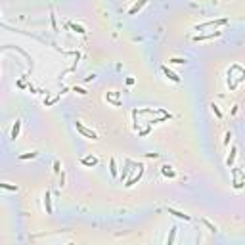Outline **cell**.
<instances>
[{"label":"cell","mask_w":245,"mask_h":245,"mask_svg":"<svg viewBox=\"0 0 245 245\" xmlns=\"http://www.w3.org/2000/svg\"><path fill=\"white\" fill-rule=\"evenodd\" d=\"M75 127H77V130L81 132V134H84L86 138H92V140H98V136H96V132H92V130H88L86 127H82V122H75Z\"/></svg>","instance_id":"7a4b0ae2"},{"label":"cell","mask_w":245,"mask_h":245,"mask_svg":"<svg viewBox=\"0 0 245 245\" xmlns=\"http://www.w3.org/2000/svg\"><path fill=\"white\" fill-rule=\"evenodd\" d=\"M71 29H73V31H77V33H81V35H84V33H86L81 25H75V23H71Z\"/></svg>","instance_id":"9a60e30c"},{"label":"cell","mask_w":245,"mask_h":245,"mask_svg":"<svg viewBox=\"0 0 245 245\" xmlns=\"http://www.w3.org/2000/svg\"><path fill=\"white\" fill-rule=\"evenodd\" d=\"M163 73H165V77H169L171 81H174V82H180V77H178V75H174L172 71H169V67H163Z\"/></svg>","instance_id":"8992f818"},{"label":"cell","mask_w":245,"mask_h":245,"mask_svg":"<svg viewBox=\"0 0 245 245\" xmlns=\"http://www.w3.org/2000/svg\"><path fill=\"white\" fill-rule=\"evenodd\" d=\"M169 215H174V216H178V218H184V220H192V216H190V215L178 213V211H174V209H169Z\"/></svg>","instance_id":"9c48e42d"},{"label":"cell","mask_w":245,"mask_h":245,"mask_svg":"<svg viewBox=\"0 0 245 245\" xmlns=\"http://www.w3.org/2000/svg\"><path fill=\"white\" fill-rule=\"evenodd\" d=\"M146 4H148V0H140V2H136L134 6L130 8V12H128V14H130V16H134V14L138 12V10H140V8H142V6H146Z\"/></svg>","instance_id":"52a82bcc"},{"label":"cell","mask_w":245,"mask_h":245,"mask_svg":"<svg viewBox=\"0 0 245 245\" xmlns=\"http://www.w3.org/2000/svg\"><path fill=\"white\" fill-rule=\"evenodd\" d=\"M44 207H46V213L48 215H52V199H50V192H46V194H44Z\"/></svg>","instance_id":"3957f363"},{"label":"cell","mask_w":245,"mask_h":245,"mask_svg":"<svg viewBox=\"0 0 245 245\" xmlns=\"http://www.w3.org/2000/svg\"><path fill=\"white\" fill-rule=\"evenodd\" d=\"M19 130H21V121H16V125H14V128H12V138H14V140L19 136Z\"/></svg>","instance_id":"30bf717a"},{"label":"cell","mask_w":245,"mask_h":245,"mask_svg":"<svg viewBox=\"0 0 245 245\" xmlns=\"http://www.w3.org/2000/svg\"><path fill=\"white\" fill-rule=\"evenodd\" d=\"M236 153H238V149H236V148H232V151H230V157L226 159V165H228V167H232V165H234V159H236Z\"/></svg>","instance_id":"8fae6325"},{"label":"cell","mask_w":245,"mask_h":245,"mask_svg":"<svg viewBox=\"0 0 245 245\" xmlns=\"http://www.w3.org/2000/svg\"><path fill=\"white\" fill-rule=\"evenodd\" d=\"M37 151H33V153H23V155H19V159H33V157H37Z\"/></svg>","instance_id":"5bb4252c"},{"label":"cell","mask_w":245,"mask_h":245,"mask_svg":"<svg viewBox=\"0 0 245 245\" xmlns=\"http://www.w3.org/2000/svg\"><path fill=\"white\" fill-rule=\"evenodd\" d=\"M174 236H176V228L171 230V236H169V239H167V243H172L174 241Z\"/></svg>","instance_id":"2e32d148"},{"label":"cell","mask_w":245,"mask_h":245,"mask_svg":"<svg viewBox=\"0 0 245 245\" xmlns=\"http://www.w3.org/2000/svg\"><path fill=\"white\" fill-rule=\"evenodd\" d=\"M213 37H220V31L211 33V35H199V37H195L194 40H195V42H199V40H207V38H213Z\"/></svg>","instance_id":"ba28073f"},{"label":"cell","mask_w":245,"mask_h":245,"mask_svg":"<svg viewBox=\"0 0 245 245\" xmlns=\"http://www.w3.org/2000/svg\"><path fill=\"white\" fill-rule=\"evenodd\" d=\"M230 140H232V134H230V132H226V140H224V144H226V146L230 144Z\"/></svg>","instance_id":"ffe728a7"},{"label":"cell","mask_w":245,"mask_h":245,"mask_svg":"<svg viewBox=\"0 0 245 245\" xmlns=\"http://www.w3.org/2000/svg\"><path fill=\"white\" fill-rule=\"evenodd\" d=\"M161 172H163V176H169V178H174L176 176V172L172 171V167H169V165H163L161 167Z\"/></svg>","instance_id":"277c9868"},{"label":"cell","mask_w":245,"mask_h":245,"mask_svg":"<svg viewBox=\"0 0 245 245\" xmlns=\"http://www.w3.org/2000/svg\"><path fill=\"white\" fill-rule=\"evenodd\" d=\"M54 171H56V172H60V161H56V163H54Z\"/></svg>","instance_id":"44dd1931"},{"label":"cell","mask_w":245,"mask_h":245,"mask_svg":"<svg viewBox=\"0 0 245 245\" xmlns=\"http://www.w3.org/2000/svg\"><path fill=\"white\" fill-rule=\"evenodd\" d=\"M142 174H144V167H140V171H138V174H136V176H132V178H130V180L127 182V186H128V188H130V186H134V184H136V182L140 180V178H142Z\"/></svg>","instance_id":"5b68a950"},{"label":"cell","mask_w":245,"mask_h":245,"mask_svg":"<svg viewBox=\"0 0 245 245\" xmlns=\"http://www.w3.org/2000/svg\"><path fill=\"white\" fill-rule=\"evenodd\" d=\"M169 63H184V60H180V58H172V60H169Z\"/></svg>","instance_id":"d6986e66"},{"label":"cell","mask_w":245,"mask_h":245,"mask_svg":"<svg viewBox=\"0 0 245 245\" xmlns=\"http://www.w3.org/2000/svg\"><path fill=\"white\" fill-rule=\"evenodd\" d=\"M205 224H207V226H209V230H211V232H215V230H216V228H215V226H213V224H211V222H207V220H205Z\"/></svg>","instance_id":"7402d4cb"},{"label":"cell","mask_w":245,"mask_h":245,"mask_svg":"<svg viewBox=\"0 0 245 245\" xmlns=\"http://www.w3.org/2000/svg\"><path fill=\"white\" fill-rule=\"evenodd\" d=\"M0 188H4V190H14V192L17 190L16 186H10V184H0Z\"/></svg>","instance_id":"ac0fdd59"},{"label":"cell","mask_w":245,"mask_h":245,"mask_svg":"<svg viewBox=\"0 0 245 245\" xmlns=\"http://www.w3.org/2000/svg\"><path fill=\"white\" fill-rule=\"evenodd\" d=\"M81 163H82V165H96L98 159H96V157H86V159H82Z\"/></svg>","instance_id":"4fadbf2b"},{"label":"cell","mask_w":245,"mask_h":245,"mask_svg":"<svg viewBox=\"0 0 245 245\" xmlns=\"http://www.w3.org/2000/svg\"><path fill=\"white\" fill-rule=\"evenodd\" d=\"M228 21L226 19H216V21H207V23H201V25H197L195 27V31H203V29H207V27H218V25H226Z\"/></svg>","instance_id":"6da1fadb"},{"label":"cell","mask_w":245,"mask_h":245,"mask_svg":"<svg viewBox=\"0 0 245 245\" xmlns=\"http://www.w3.org/2000/svg\"><path fill=\"white\" fill-rule=\"evenodd\" d=\"M211 107H213V111H215V115H216L218 119H222V113H220V109H218V105H215V104H213V105H211Z\"/></svg>","instance_id":"e0dca14e"},{"label":"cell","mask_w":245,"mask_h":245,"mask_svg":"<svg viewBox=\"0 0 245 245\" xmlns=\"http://www.w3.org/2000/svg\"><path fill=\"white\" fill-rule=\"evenodd\" d=\"M75 92H79V94H82V96H84V94H88L86 90H82V88H75Z\"/></svg>","instance_id":"603a6c76"},{"label":"cell","mask_w":245,"mask_h":245,"mask_svg":"<svg viewBox=\"0 0 245 245\" xmlns=\"http://www.w3.org/2000/svg\"><path fill=\"white\" fill-rule=\"evenodd\" d=\"M109 172H111V176H113V178H117V165H115V159H111V163H109Z\"/></svg>","instance_id":"7c38bea8"}]
</instances>
